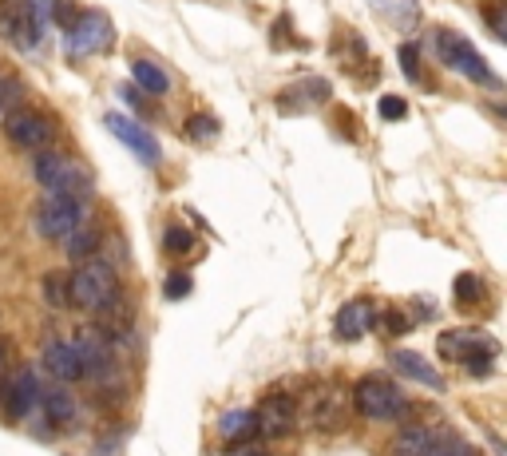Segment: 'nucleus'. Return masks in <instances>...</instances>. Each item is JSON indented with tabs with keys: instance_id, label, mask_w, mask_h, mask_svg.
I'll list each match as a JSON object with an SVG mask.
<instances>
[{
	"instance_id": "37",
	"label": "nucleus",
	"mask_w": 507,
	"mask_h": 456,
	"mask_svg": "<svg viewBox=\"0 0 507 456\" xmlns=\"http://www.w3.org/2000/svg\"><path fill=\"white\" fill-rule=\"evenodd\" d=\"M488 28L503 40V16H500V8H488Z\"/></svg>"
},
{
	"instance_id": "19",
	"label": "nucleus",
	"mask_w": 507,
	"mask_h": 456,
	"mask_svg": "<svg viewBox=\"0 0 507 456\" xmlns=\"http://www.w3.org/2000/svg\"><path fill=\"white\" fill-rule=\"evenodd\" d=\"M63 163H68V155L63 151H40L36 159H32V175H36V183L52 194V187H56V179L63 175Z\"/></svg>"
},
{
	"instance_id": "32",
	"label": "nucleus",
	"mask_w": 507,
	"mask_h": 456,
	"mask_svg": "<svg viewBox=\"0 0 507 456\" xmlns=\"http://www.w3.org/2000/svg\"><path fill=\"white\" fill-rule=\"evenodd\" d=\"M373 325H376V330H385V333H405L408 330V322L396 310H385L381 318H373Z\"/></svg>"
},
{
	"instance_id": "25",
	"label": "nucleus",
	"mask_w": 507,
	"mask_h": 456,
	"mask_svg": "<svg viewBox=\"0 0 507 456\" xmlns=\"http://www.w3.org/2000/svg\"><path fill=\"white\" fill-rule=\"evenodd\" d=\"M452 290H456V302H460V306H476L480 294H483V282H480L476 274H460Z\"/></svg>"
},
{
	"instance_id": "20",
	"label": "nucleus",
	"mask_w": 507,
	"mask_h": 456,
	"mask_svg": "<svg viewBox=\"0 0 507 456\" xmlns=\"http://www.w3.org/2000/svg\"><path fill=\"white\" fill-rule=\"evenodd\" d=\"M219 432H222V437L230 441V444L254 441V412H246V409H230V412H222Z\"/></svg>"
},
{
	"instance_id": "30",
	"label": "nucleus",
	"mask_w": 507,
	"mask_h": 456,
	"mask_svg": "<svg viewBox=\"0 0 507 456\" xmlns=\"http://www.w3.org/2000/svg\"><path fill=\"white\" fill-rule=\"evenodd\" d=\"M401 72L413 84H420V48L416 45H401Z\"/></svg>"
},
{
	"instance_id": "13",
	"label": "nucleus",
	"mask_w": 507,
	"mask_h": 456,
	"mask_svg": "<svg viewBox=\"0 0 507 456\" xmlns=\"http://www.w3.org/2000/svg\"><path fill=\"white\" fill-rule=\"evenodd\" d=\"M294 401L289 397H266L262 405L254 412V432H262V437L278 441L286 437V432H294Z\"/></svg>"
},
{
	"instance_id": "6",
	"label": "nucleus",
	"mask_w": 507,
	"mask_h": 456,
	"mask_svg": "<svg viewBox=\"0 0 507 456\" xmlns=\"http://www.w3.org/2000/svg\"><path fill=\"white\" fill-rule=\"evenodd\" d=\"M5 135L13 139L20 151L40 155V151H52V144H56V124H52L48 115L32 112V107H13L5 119Z\"/></svg>"
},
{
	"instance_id": "34",
	"label": "nucleus",
	"mask_w": 507,
	"mask_h": 456,
	"mask_svg": "<svg viewBox=\"0 0 507 456\" xmlns=\"http://www.w3.org/2000/svg\"><path fill=\"white\" fill-rule=\"evenodd\" d=\"M8 365H13V350H8V342H0V393H5L8 382Z\"/></svg>"
},
{
	"instance_id": "18",
	"label": "nucleus",
	"mask_w": 507,
	"mask_h": 456,
	"mask_svg": "<svg viewBox=\"0 0 507 456\" xmlns=\"http://www.w3.org/2000/svg\"><path fill=\"white\" fill-rule=\"evenodd\" d=\"M132 80H135V88L147 92V95H167L171 92V75L159 68V64H151V60H135L132 64Z\"/></svg>"
},
{
	"instance_id": "12",
	"label": "nucleus",
	"mask_w": 507,
	"mask_h": 456,
	"mask_svg": "<svg viewBox=\"0 0 507 456\" xmlns=\"http://www.w3.org/2000/svg\"><path fill=\"white\" fill-rule=\"evenodd\" d=\"M345 409H349V397L341 393L337 385H321L314 397H309V405H306V425H314V429H337L341 425V417H345Z\"/></svg>"
},
{
	"instance_id": "5",
	"label": "nucleus",
	"mask_w": 507,
	"mask_h": 456,
	"mask_svg": "<svg viewBox=\"0 0 507 456\" xmlns=\"http://www.w3.org/2000/svg\"><path fill=\"white\" fill-rule=\"evenodd\" d=\"M436 56H440V64H448V68H456V72H463L468 80H476V84H483V88H500V75H495L492 68H488V60L480 56L476 48L468 45V40L460 36V32H448V28H440L436 32Z\"/></svg>"
},
{
	"instance_id": "23",
	"label": "nucleus",
	"mask_w": 507,
	"mask_h": 456,
	"mask_svg": "<svg viewBox=\"0 0 507 456\" xmlns=\"http://www.w3.org/2000/svg\"><path fill=\"white\" fill-rule=\"evenodd\" d=\"M44 302L52 310L72 306V290H68V274H63V270H48L44 274Z\"/></svg>"
},
{
	"instance_id": "4",
	"label": "nucleus",
	"mask_w": 507,
	"mask_h": 456,
	"mask_svg": "<svg viewBox=\"0 0 507 456\" xmlns=\"http://www.w3.org/2000/svg\"><path fill=\"white\" fill-rule=\"evenodd\" d=\"M353 409H357L365 421L385 425V421L405 417L408 401H405L401 389H396L393 382H385V377H361V382L353 385Z\"/></svg>"
},
{
	"instance_id": "10",
	"label": "nucleus",
	"mask_w": 507,
	"mask_h": 456,
	"mask_svg": "<svg viewBox=\"0 0 507 456\" xmlns=\"http://www.w3.org/2000/svg\"><path fill=\"white\" fill-rule=\"evenodd\" d=\"M103 127L112 132L120 144L132 151V155L139 159V163H147V167H155L159 159H163V151H159V139L147 132L143 124H135L132 115H120V112H107L103 115Z\"/></svg>"
},
{
	"instance_id": "31",
	"label": "nucleus",
	"mask_w": 507,
	"mask_h": 456,
	"mask_svg": "<svg viewBox=\"0 0 507 456\" xmlns=\"http://www.w3.org/2000/svg\"><path fill=\"white\" fill-rule=\"evenodd\" d=\"M20 95H24L20 80H0V112H13V107L20 104Z\"/></svg>"
},
{
	"instance_id": "29",
	"label": "nucleus",
	"mask_w": 507,
	"mask_h": 456,
	"mask_svg": "<svg viewBox=\"0 0 507 456\" xmlns=\"http://www.w3.org/2000/svg\"><path fill=\"white\" fill-rule=\"evenodd\" d=\"M190 290H194V282H190V274H187V270H175V274L167 278L163 294H167L171 302H179V298H190Z\"/></svg>"
},
{
	"instance_id": "33",
	"label": "nucleus",
	"mask_w": 507,
	"mask_h": 456,
	"mask_svg": "<svg viewBox=\"0 0 507 456\" xmlns=\"http://www.w3.org/2000/svg\"><path fill=\"white\" fill-rule=\"evenodd\" d=\"M120 100H123L127 107H143V92H139L135 84H120Z\"/></svg>"
},
{
	"instance_id": "24",
	"label": "nucleus",
	"mask_w": 507,
	"mask_h": 456,
	"mask_svg": "<svg viewBox=\"0 0 507 456\" xmlns=\"http://www.w3.org/2000/svg\"><path fill=\"white\" fill-rule=\"evenodd\" d=\"M60 246H63V254H68L72 263H88V258L95 254V246H100V243H95V234H92V231H83V226H80V231H72Z\"/></svg>"
},
{
	"instance_id": "27",
	"label": "nucleus",
	"mask_w": 507,
	"mask_h": 456,
	"mask_svg": "<svg viewBox=\"0 0 507 456\" xmlns=\"http://www.w3.org/2000/svg\"><path fill=\"white\" fill-rule=\"evenodd\" d=\"M376 115L388 119V124H401V119L408 115V104L401 100V95H381V100H376Z\"/></svg>"
},
{
	"instance_id": "14",
	"label": "nucleus",
	"mask_w": 507,
	"mask_h": 456,
	"mask_svg": "<svg viewBox=\"0 0 507 456\" xmlns=\"http://www.w3.org/2000/svg\"><path fill=\"white\" fill-rule=\"evenodd\" d=\"M373 306L369 302H345V306L337 310V318H333V333H337L341 342H357L365 338V330H373Z\"/></svg>"
},
{
	"instance_id": "7",
	"label": "nucleus",
	"mask_w": 507,
	"mask_h": 456,
	"mask_svg": "<svg viewBox=\"0 0 507 456\" xmlns=\"http://www.w3.org/2000/svg\"><path fill=\"white\" fill-rule=\"evenodd\" d=\"M83 203L80 199H63V194H48L44 203L36 206V231L52 238V243H63L72 231L83 226Z\"/></svg>"
},
{
	"instance_id": "28",
	"label": "nucleus",
	"mask_w": 507,
	"mask_h": 456,
	"mask_svg": "<svg viewBox=\"0 0 507 456\" xmlns=\"http://www.w3.org/2000/svg\"><path fill=\"white\" fill-rule=\"evenodd\" d=\"M187 135L190 139H214L219 135V119L214 115H190L187 119Z\"/></svg>"
},
{
	"instance_id": "17",
	"label": "nucleus",
	"mask_w": 507,
	"mask_h": 456,
	"mask_svg": "<svg viewBox=\"0 0 507 456\" xmlns=\"http://www.w3.org/2000/svg\"><path fill=\"white\" fill-rule=\"evenodd\" d=\"M36 409H44L48 429H56V425H68V421L75 417V397L63 385H56V389H48V393H40V405Z\"/></svg>"
},
{
	"instance_id": "2",
	"label": "nucleus",
	"mask_w": 507,
	"mask_h": 456,
	"mask_svg": "<svg viewBox=\"0 0 507 456\" xmlns=\"http://www.w3.org/2000/svg\"><path fill=\"white\" fill-rule=\"evenodd\" d=\"M440 353H444V362H460L472 377H488L500 357V345L480 330H448L440 338Z\"/></svg>"
},
{
	"instance_id": "9",
	"label": "nucleus",
	"mask_w": 507,
	"mask_h": 456,
	"mask_svg": "<svg viewBox=\"0 0 507 456\" xmlns=\"http://www.w3.org/2000/svg\"><path fill=\"white\" fill-rule=\"evenodd\" d=\"M40 28H44V16H40L28 0H0V32H5L13 45L32 52L40 45Z\"/></svg>"
},
{
	"instance_id": "35",
	"label": "nucleus",
	"mask_w": 507,
	"mask_h": 456,
	"mask_svg": "<svg viewBox=\"0 0 507 456\" xmlns=\"http://www.w3.org/2000/svg\"><path fill=\"white\" fill-rule=\"evenodd\" d=\"M226 456H266L262 449H258V444L254 441H242V444H234V449L230 452H226Z\"/></svg>"
},
{
	"instance_id": "16",
	"label": "nucleus",
	"mask_w": 507,
	"mask_h": 456,
	"mask_svg": "<svg viewBox=\"0 0 507 456\" xmlns=\"http://www.w3.org/2000/svg\"><path fill=\"white\" fill-rule=\"evenodd\" d=\"M388 362H393V369H401L405 377H413L416 385H424V389H444V377H440L436 369L428 365L420 353H413V350H393V357H388Z\"/></svg>"
},
{
	"instance_id": "36",
	"label": "nucleus",
	"mask_w": 507,
	"mask_h": 456,
	"mask_svg": "<svg viewBox=\"0 0 507 456\" xmlns=\"http://www.w3.org/2000/svg\"><path fill=\"white\" fill-rule=\"evenodd\" d=\"M28 5H32V8H36V13H40V16H44V20H48V16H56V8H60V0H28Z\"/></svg>"
},
{
	"instance_id": "11",
	"label": "nucleus",
	"mask_w": 507,
	"mask_h": 456,
	"mask_svg": "<svg viewBox=\"0 0 507 456\" xmlns=\"http://www.w3.org/2000/svg\"><path fill=\"white\" fill-rule=\"evenodd\" d=\"M40 377L32 373V369H13L8 373V382H5V393H0V401H5V412L13 421H24L32 417V409L40 405Z\"/></svg>"
},
{
	"instance_id": "3",
	"label": "nucleus",
	"mask_w": 507,
	"mask_h": 456,
	"mask_svg": "<svg viewBox=\"0 0 507 456\" xmlns=\"http://www.w3.org/2000/svg\"><path fill=\"white\" fill-rule=\"evenodd\" d=\"M72 350H75V357H80L83 377H92L95 385H112V382H120V362H115V338H107L100 325H88V330L75 333Z\"/></svg>"
},
{
	"instance_id": "22",
	"label": "nucleus",
	"mask_w": 507,
	"mask_h": 456,
	"mask_svg": "<svg viewBox=\"0 0 507 456\" xmlns=\"http://www.w3.org/2000/svg\"><path fill=\"white\" fill-rule=\"evenodd\" d=\"M428 456H476L468 441L452 429H433V441H428Z\"/></svg>"
},
{
	"instance_id": "15",
	"label": "nucleus",
	"mask_w": 507,
	"mask_h": 456,
	"mask_svg": "<svg viewBox=\"0 0 507 456\" xmlns=\"http://www.w3.org/2000/svg\"><path fill=\"white\" fill-rule=\"evenodd\" d=\"M44 369L56 377V382H63V385H72V382H80V377H83L80 357H75L72 342H63V338H52L44 345Z\"/></svg>"
},
{
	"instance_id": "21",
	"label": "nucleus",
	"mask_w": 507,
	"mask_h": 456,
	"mask_svg": "<svg viewBox=\"0 0 507 456\" xmlns=\"http://www.w3.org/2000/svg\"><path fill=\"white\" fill-rule=\"evenodd\" d=\"M428 441H433V429H424V425H408V429L396 432L393 456H428Z\"/></svg>"
},
{
	"instance_id": "8",
	"label": "nucleus",
	"mask_w": 507,
	"mask_h": 456,
	"mask_svg": "<svg viewBox=\"0 0 507 456\" xmlns=\"http://www.w3.org/2000/svg\"><path fill=\"white\" fill-rule=\"evenodd\" d=\"M68 45L75 56H103L115 48V28L103 13H80L68 25Z\"/></svg>"
},
{
	"instance_id": "1",
	"label": "nucleus",
	"mask_w": 507,
	"mask_h": 456,
	"mask_svg": "<svg viewBox=\"0 0 507 456\" xmlns=\"http://www.w3.org/2000/svg\"><path fill=\"white\" fill-rule=\"evenodd\" d=\"M68 290H72V306L80 310H103L112 298H120V278H115V266L103 263V258H88L80 263V270L68 278Z\"/></svg>"
},
{
	"instance_id": "26",
	"label": "nucleus",
	"mask_w": 507,
	"mask_h": 456,
	"mask_svg": "<svg viewBox=\"0 0 507 456\" xmlns=\"http://www.w3.org/2000/svg\"><path fill=\"white\" fill-rule=\"evenodd\" d=\"M163 238H167V251H171V254H179V258L194 251V234L187 231V226H167V234H163Z\"/></svg>"
}]
</instances>
